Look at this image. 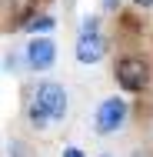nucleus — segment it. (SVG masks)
Returning a JSON list of instances; mask_svg holds the SVG:
<instances>
[{"label":"nucleus","instance_id":"1a4fd4ad","mask_svg":"<svg viewBox=\"0 0 153 157\" xmlns=\"http://www.w3.org/2000/svg\"><path fill=\"white\" fill-rule=\"evenodd\" d=\"M137 7H153V0H133Z\"/></svg>","mask_w":153,"mask_h":157},{"label":"nucleus","instance_id":"7ed1b4c3","mask_svg":"<svg viewBox=\"0 0 153 157\" xmlns=\"http://www.w3.org/2000/svg\"><path fill=\"white\" fill-rule=\"evenodd\" d=\"M77 60L80 63H97L107 54V37L97 30V27H83V33L77 37V47H73Z\"/></svg>","mask_w":153,"mask_h":157},{"label":"nucleus","instance_id":"20e7f679","mask_svg":"<svg viewBox=\"0 0 153 157\" xmlns=\"http://www.w3.org/2000/svg\"><path fill=\"white\" fill-rule=\"evenodd\" d=\"M123 121H126V100L120 97H110V100H103L100 104V110H97V130L100 134H113V130H120Z\"/></svg>","mask_w":153,"mask_h":157},{"label":"nucleus","instance_id":"6e6552de","mask_svg":"<svg viewBox=\"0 0 153 157\" xmlns=\"http://www.w3.org/2000/svg\"><path fill=\"white\" fill-rule=\"evenodd\" d=\"M63 157H83V154H80L77 147H70V151H63Z\"/></svg>","mask_w":153,"mask_h":157},{"label":"nucleus","instance_id":"39448f33","mask_svg":"<svg viewBox=\"0 0 153 157\" xmlns=\"http://www.w3.org/2000/svg\"><path fill=\"white\" fill-rule=\"evenodd\" d=\"M53 60H57V47L50 37H33L27 44V63L33 70H47V67H53Z\"/></svg>","mask_w":153,"mask_h":157},{"label":"nucleus","instance_id":"f257e3e1","mask_svg":"<svg viewBox=\"0 0 153 157\" xmlns=\"http://www.w3.org/2000/svg\"><path fill=\"white\" fill-rule=\"evenodd\" d=\"M67 114V90L60 84H40L37 97L30 107V121L33 124H47V121H60Z\"/></svg>","mask_w":153,"mask_h":157},{"label":"nucleus","instance_id":"0eeeda50","mask_svg":"<svg viewBox=\"0 0 153 157\" xmlns=\"http://www.w3.org/2000/svg\"><path fill=\"white\" fill-rule=\"evenodd\" d=\"M117 7H120V0H103V10H107V13H113Z\"/></svg>","mask_w":153,"mask_h":157},{"label":"nucleus","instance_id":"f03ea898","mask_svg":"<svg viewBox=\"0 0 153 157\" xmlns=\"http://www.w3.org/2000/svg\"><path fill=\"white\" fill-rule=\"evenodd\" d=\"M113 74H117V84H120L123 90L137 94L150 80V63L143 60V57H123V60H117V70Z\"/></svg>","mask_w":153,"mask_h":157},{"label":"nucleus","instance_id":"423d86ee","mask_svg":"<svg viewBox=\"0 0 153 157\" xmlns=\"http://www.w3.org/2000/svg\"><path fill=\"white\" fill-rule=\"evenodd\" d=\"M30 30L33 33H37V30L47 33V30H53V20H50V17H33V20H30Z\"/></svg>","mask_w":153,"mask_h":157}]
</instances>
